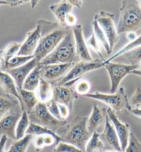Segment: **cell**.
Instances as JSON below:
<instances>
[{
    "label": "cell",
    "mask_w": 141,
    "mask_h": 152,
    "mask_svg": "<svg viewBox=\"0 0 141 152\" xmlns=\"http://www.w3.org/2000/svg\"><path fill=\"white\" fill-rule=\"evenodd\" d=\"M37 24L40 26L42 37L33 56L40 63L60 44L69 28L62 27L58 22H52L45 20H38Z\"/></svg>",
    "instance_id": "obj_1"
},
{
    "label": "cell",
    "mask_w": 141,
    "mask_h": 152,
    "mask_svg": "<svg viewBox=\"0 0 141 152\" xmlns=\"http://www.w3.org/2000/svg\"><path fill=\"white\" fill-rule=\"evenodd\" d=\"M75 51V40L71 28H69L66 36L53 52L39 63L41 65L52 64H67L79 62Z\"/></svg>",
    "instance_id": "obj_2"
},
{
    "label": "cell",
    "mask_w": 141,
    "mask_h": 152,
    "mask_svg": "<svg viewBox=\"0 0 141 152\" xmlns=\"http://www.w3.org/2000/svg\"><path fill=\"white\" fill-rule=\"evenodd\" d=\"M116 26L118 34L136 32L141 28V7L139 1H122Z\"/></svg>",
    "instance_id": "obj_3"
},
{
    "label": "cell",
    "mask_w": 141,
    "mask_h": 152,
    "mask_svg": "<svg viewBox=\"0 0 141 152\" xmlns=\"http://www.w3.org/2000/svg\"><path fill=\"white\" fill-rule=\"evenodd\" d=\"M88 117L77 116L67 125V129L62 135L61 141L72 145L85 152L86 145L92 134L87 129Z\"/></svg>",
    "instance_id": "obj_4"
},
{
    "label": "cell",
    "mask_w": 141,
    "mask_h": 152,
    "mask_svg": "<svg viewBox=\"0 0 141 152\" xmlns=\"http://www.w3.org/2000/svg\"><path fill=\"white\" fill-rule=\"evenodd\" d=\"M105 61V60H102V59H93V61L89 62L79 61L75 63L67 75L53 86L72 87L73 84L80 80L82 77L87 75L88 73L104 67Z\"/></svg>",
    "instance_id": "obj_5"
},
{
    "label": "cell",
    "mask_w": 141,
    "mask_h": 152,
    "mask_svg": "<svg viewBox=\"0 0 141 152\" xmlns=\"http://www.w3.org/2000/svg\"><path fill=\"white\" fill-rule=\"evenodd\" d=\"M85 97L100 101L108 106L116 113H120L124 110L132 109L125 90L123 87H120L115 93H102L95 92L94 93L86 94Z\"/></svg>",
    "instance_id": "obj_6"
},
{
    "label": "cell",
    "mask_w": 141,
    "mask_h": 152,
    "mask_svg": "<svg viewBox=\"0 0 141 152\" xmlns=\"http://www.w3.org/2000/svg\"><path fill=\"white\" fill-rule=\"evenodd\" d=\"M30 122L39 124L56 133L59 129L66 126L67 120L56 119L48 112L46 104L39 102L31 113L28 115Z\"/></svg>",
    "instance_id": "obj_7"
},
{
    "label": "cell",
    "mask_w": 141,
    "mask_h": 152,
    "mask_svg": "<svg viewBox=\"0 0 141 152\" xmlns=\"http://www.w3.org/2000/svg\"><path fill=\"white\" fill-rule=\"evenodd\" d=\"M104 67L109 76L111 81L110 93H115L124 78L138 68V65L113 62L104 63Z\"/></svg>",
    "instance_id": "obj_8"
},
{
    "label": "cell",
    "mask_w": 141,
    "mask_h": 152,
    "mask_svg": "<svg viewBox=\"0 0 141 152\" xmlns=\"http://www.w3.org/2000/svg\"><path fill=\"white\" fill-rule=\"evenodd\" d=\"M93 19L96 20L102 30L105 33L109 44L110 49L113 51L114 46L119 40V35L118 34L116 26L114 23V14L107 11H101L95 14Z\"/></svg>",
    "instance_id": "obj_9"
},
{
    "label": "cell",
    "mask_w": 141,
    "mask_h": 152,
    "mask_svg": "<svg viewBox=\"0 0 141 152\" xmlns=\"http://www.w3.org/2000/svg\"><path fill=\"white\" fill-rule=\"evenodd\" d=\"M74 63L67 64H52L47 65H40V74L42 79L48 81L52 85L64 77L70 70Z\"/></svg>",
    "instance_id": "obj_10"
},
{
    "label": "cell",
    "mask_w": 141,
    "mask_h": 152,
    "mask_svg": "<svg viewBox=\"0 0 141 152\" xmlns=\"http://www.w3.org/2000/svg\"><path fill=\"white\" fill-rule=\"evenodd\" d=\"M104 131L102 133H99V135L100 138L105 146L106 151H114L122 152L117 133L107 115H106Z\"/></svg>",
    "instance_id": "obj_11"
},
{
    "label": "cell",
    "mask_w": 141,
    "mask_h": 152,
    "mask_svg": "<svg viewBox=\"0 0 141 152\" xmlns=\"http://www.w3.org/2000/svg\"><path fill=\"white\" fill-rule=\"evenodd\" d=\"M106 113H107V115L111 121V124H113L116 132L117 133L118 138H119L122 151L124 152L127 146L129 133L131 132L130 126L128 124H124V123L122 122L118 119L116 113L111 108H108L106 110Z\"/></svg>",
    "instance_id": "obj_12"
},
{
    "label": "cell",
    "mask_w": 141,
    "mask_h": 152,
    "mask_svg": "<svg viewBox=\"0 0 141 152\" xmlns=\"http://www.w3.org/2000/svg\"><path fill=\"white\" fill-rule=\"evenodd\" d=\"M75 40V51L80 61L89 62L93 60L88 48L87 42L83 35L82 26L81 24L76 25L71 28Z\"/></svg>",
    "instance_id": "obj_13"
},
{
    "label": "cell",
    "mask_w": 141,
    "mask_h": 152,
    "mask_svg": "<svg viewBox=\"0 0 141 152\" xmlns=\"http://www.w3.org/2000/svg\"><path fill=\"white\" fill-rule=\"evenodd\" d=\"M21 116V113L13 110L6 114L0 120V136L5 135L13 141L16 140V126Z\"/></svg>",
    "instance_id": "obj_14"
},
{
    "label": "cell",
    "mask_w": 141,
    "mask_h": 152,
    "mask_svg": "<svg viewBox=\"0 0 141 152\" xmlns=\"http://www.w3.org/2000/svg\"><path fill=\"white\" fill-rule=\"evenodd\" d=\"M41 37H42V32H41L40 26L37 24L36 27L33 30L30 31L27 34L26 39L22 43L21 47L17 53V56H33L38 46Z\"/></svg>",
    "instance_id": "obj_15"
},
{
    "label": "cell",
    "mask_w": 141,
    "mask_h": 152,
    "mask_svg": "<svg viewBox=\"0 0 141 152\" xmlns=\"http://www.w3.org/2000/svg\"><path fill=\"white\" fill-rule=\"evenodd\" d=\"M54 93L52 99L58 104H64L68 106L71 112L73 108V104L78 97V94L72 87L63 86H53Z\"/></svg>",
    "instance_id": "obj_16"
},
{
    "label": "cell",
    "mask_w": 141,
    "mask_h": 152,
    "mask_svg": "<svg viewBox=\"0 0 141 152\" xmlns=\"http://www.w3.org/2000/svg\"><path fill=\"white\" fill-rule=\"evenodd\" d=\"M38 65L39 62H38L36 59L34 58L22 66L9 69V70L6 71V72L9 74L14 79L16 86H17L18 91L20 92V90H22V86H23L26 78L29 75L30 72Z\"/></svg>",
    "instance_id": "obj_17"
},
{
    "label": "cell",
    "mask_w": 141,
    "mask_h": 152,
    "mask_svg": "<svg viewBox=\"0 0 141 152\" xmlns=\"http://www.w3.org/2000/svg\"><path fill=\"white\" fill-rule=\"evenodd\" d=\"M0 86L3 88L7 94L13 96L16 99H17L20 103L21 110L22 111L24 110L21 96H20L15 81L9 74L1 70H0Z\"/></svg>",
    "instance_id": "obj_18"
},
{
    "label": "cell",
    "mask_w": 141,
    "mask_h": 152,
    "mask_svg": "<svg viewBox=\"0 0 141 152\" xmlns=\"http://www.w3.org/2000/svg\"><path fill=\"white\" fill-rule=\"evenodd\" d=\"M73 7L69 1H61L50 6L49 9L58 20V23L62 27L67 28L65 20L68 14L72 13Z\"/></svg>",
    "instance_id": "obj_19"
},
{
    "label": "cell",
    "mask_w": 141,
    "mask_h": 152,
    "mask_svg": "<svg viewBox=\"0 0 141 152\" xmlns=\"http://www.w3.org/2000/svg\"><path fill=\"white\" fill-rule=\"evenodd\" d=\"M105 108L101 107L97 104H93L91 113L89 117H88L87 124L88 131L91 134L95 131H97V129L104 121V118H106L107 113L105 114Z\"/></svg>",
    "instance_id": "obj_20"
},
{
    "label": "cell",
    "mask_w": 141,
    "mask_h": 152,
    "mask_svg": "<svg viewBox=\"0 0 141 152\" xmlns=\"http://www.w3.org/2000/svg\"><path fill=\"white\" fill-rule=\"evenodd\" d=\"M37 96L39 102L46 104L53 99L54 87L48 81L41 78L38 87L37 88Z\"/></svg>",
    "instance_id": "obj_21"
},
{
    "label": "cell",
    "mask_w": 141,
    "mask_h": 152,
    "mask_svg": "<svg viewBox=\"0 0 141 152\" xmlns=\"http://www.w3.org/2000/svg\"><path fill=\"white\" fill-rule=\"evenodd\" d=\"M19 93L21 96L24 110L28 115L30 114L39 103L36 92L22 89L19 92Z\"/></svg>",
    "instance_id": "obj_22"
},
{
    "label": "cell",
    "mask_w": 141,
    "mask_h": 152,
    "mask_svg": "<svg viewBox=\"0 0 141 152\" xmlns=\"http://www.w3.org/2000/svg\"><path fill=\"white\" fill-rule=\"evenodd\" d=\"M40 65L39 64L29 73L24 82L22 89L28 91L35 92L38 87L39 83L41 79Z\"/></svg>",
    "instance_id": "obj_23"
},
{
    "label": "cell",
    "mask_w": 141,
    "mask_h": 152,
    "mask_svg": "<svg viewBox=\"0 0 141 152\" xmlns=\"http://www.w3.org/2000/svg\"><path fill=\"white\" fill-rule=\"evenodd\" d=\"M31 135L33 136V135H36V136H40V135H51L54 136L56 140V145L61 142V137L60 135L57 134L56 132L53 131L50 129L45 128V127L40 126V125L35 124V123L30 122L29 126L26 131V135Z\"/></svg>",
    "instance_id": "obj_24"
},
{
    "label": "cell",
    "mask_w": 141,
    "mask_h": 152,
    "mask_svg": "<svg viewBox=\"0 0 141 152\" xmlns=\"http://www.w3.org/2000/svg\"><path fill=\"white\" fill-rule=\"evenodd\" d=\"M22 44L20 42H13L9 43V45L6 47V48L3 50L2 55H1V66H0V70L4 71L5 65L7 64L11 58L17 55Z\"/></svg>",
    "instance_id": "obj_25"
},
{
    "label": "cell",
    "mask_w": 141,
    "mask_h": 152,
    "mask_svg": "<svg viewBox=\"0 0 141 152\" xmlns=\"http://www.w3.org/2000/svg\"><path fill=\"white\" fill-rule=\"evenodd\" d=\"M17 105L19 102L8 94H0V120Z\"/></svg>",
    "instance_id": "obj_26"
},
{
    "label": "cell",
    "mask_w": 141,
    "mask_h": 152,
    "mask_svg": "<svg viewBox=\"0 0 141 152\" xmlns=\"http://www.w3.org/2000/svg\"><path fill=\"white\" fill-rule=\"evenodd\" d=\"M92 28L93 30V34L95 35V38H96L97 40L98 41L100 45H102L103 47V48L105 49L106 53L108 55L111 54L112 51L110 49V46L109 42H108L107 38L106 37L105 33L103 32V31L102 30L101 26H99L98 23L95 20H93L92 22Z\"/></svg>",
    "instance_id": "obj_27"
},
{
    "label": "cell",
    "mask_w": 141,
    "mask_h": 152,
    "mask_svg": "<svg viewBox=\"0 0 141 152\" xmlns=\"http://www.w3.org/2000/svg\"><path fill=\"white\" fill-rule=\"evenodd\" d=\"M105 151H106L105 147L100 138L99 133L95 131L86 145L85 152H105Z\"/></svg>",
    "instance_id": "obj_28"
},
{
    "label": "cell",
    "mask_w": 141,
    "mask_h": 152,
    "mask_svg": "<svg viewBox=\"0 0 141 152\" xmlns=\"http://www.w3.org/2000/svg\"><path fill=\"white\" fill-rule=\"evenodd\" d=\"M30 120L28 118V114L25 110L22 111V116L18 121L17 126H16L15 135L16 140H20L26 135V131L29 126Z\"/></svg>",
    "instance_id": "obj_29"
},
{
    "label": "cell",
    "mask_w": 141,
    "mask_h": 152,
    "mask_svg": "<svg viewBox=\"0 0 141 152\" xmlns=\"http://www.w3.org/2000/svg\"><path fill=\"white\" fill-rule=\"evenodd\" d=\"M33 139V135L26 134L23 138L13 142L7 152H26Z\"/></svg>",
    "instance_id": "obj_30"
},
{
    "label": "cell",
    "mask_w": 141,
    "mask_h": 152,
    "mask_svg": "<svg viewBox=\"0 0 141 152\" xmlns=\"http://www.w3.org/2000/svg\"><path fill=\"white\" fill-rule=\"evenodd\" d=\"M141 46V35L140 36H138L136 40L131 41L129 43H128L127 45H126L123 48H122L120 50L114 55L113 56H111L109 58H108L107 60H105V63H110L112 62V61H114V59H116L118 57H119L122 55H124L126 53H127L130 51L134 50V49L138 48V47Z\"/></svg>",
    "instance_id": "obj_31"
},
{
    "label": "cell",
    "mask_w": 141,
    "mask_h": 152,
    "mask_svg": "<svg viewBox=\"0 0 141 152\" xmlns=\"http://www.w3.org/2000/svg\"><path fill=\"white\" fill-rule=\"evenodd\" d=\"M33 58H34L33 56H22L16 55V56H13V58H11L9 61H8L7 63L5 65L4 72L9 70V69H14L16 68V67L22 66V65L26 64V63H28V61L32 60Z\"/></svg>",
    "instance_id": "obj_32"
},
{
    "label": "cell",
    "mask_w": 141,
    "mask_h": 152,
    "mask_svg": "<svg viewBox=\"0 0 141 152\" xmlns=\"http://www.w3.org/2000/svg\"><path fill=\"white\" fill-rule=\"evenodd\" d=\"M124 57L131 63V65H138L141 63V46L124 54Z\"/></svg>",
    "instance_id": "obj_33"
},
{
    "label": "cell",
    "mask_w": 141,
    "mask_h": 152,
    "mask_svg": "<svg viewBox=\"0 0 141 152\" xmlns=\"http://www.w3.org/2000/svg\"><path fill=\"white\" fill-rule=\"evenodd\" d=\"M74 90L78 95L85 96L89 94L91 90V85L89 81L86 79H80L75 83Z\"/></svg>",
    "instance_id": "obj_34"
},
{
    "label": "cell",
    "mask_w": 141,
    "mask_h": 152,
    "mask_svg": "<svg viewBox=\"0 0 141 152\" xmlns=\"http://www.w3.org/2000/svg\"><path fill=\"white\" fill-rule=\"evenodd\" d=\"M124 152H141V143L132 131L129 133L128 144Z\"/></svg>",
    "instance_id": "obj_35"
},
{
    "label": "cell",
    "mask_w": 141,
    "mask_h": 152,
    "mask_svg": "<svg viewBox=\"0 0 141 152\" xmlns=\"http://www.w3.org/2000/svg\"><path fill=\"white\" fill-rule=\"evenodd\" d=\"M86 42H87V46L89 47L91 50H93L94 52L96 53V54L101 57V59H102V60H105V58H104L103 56V54H102L98 41L97 40V39L95 38V35L93 34V33L91 35V36L86 40Z\"/></svg>",
    "instance_id": "obj_36"
},
{
    "label": "cell",
    "mask_w": 141,
    "mask_h": 152,
    "mask_svg": "<svg viewBox=\"0 0 141 152\" xmlns=\"http://www.w3.org/2000/svg\"><path fill=\"white\" fill-rule=\"evenodd\" d=\"M54 152H85L70 144L60 142L54 149Z\"/></svg>",
    "instance_id": "obj_37"
},
{
    "label": "cell",
    "mask_w": 141,
    "mask_h": 152,
    "mask_svg": "<svg viewBox=\"0 0 141 152\" xmlns=\"http://www.w3.org/2000/svg\"><path fill=\"white\" fill-rule=\"evenodd\" d=\"M131 107L134 106V108L141 107V88L137 87L135 90L134 94H132L130 100L129 101Z\"/></svg>",
    "instance_id": "obj_38"
},
{
    "label": "cell",
    "mask_w": 141,
    "mask_h": 152,
    "mask_svg": "<svg viewBox=\"0 0 141 152\" xmlns=\"http://www.w3.org/2000/svg\"><path fill=\"white\" fill-rule=\"evenodd\" d=\"M46 107L47 109H48V112L50 113L52 115L54 118L56 119H58V120H62L61 119L60 115V111H59V107H58V104L57 102H55L54 100H51L50 102H48V103H46Z\"/></svg>",
    "instance_id": "obj_39"
},
{
    "label": "cell",
    "mask_w": 141,
    "mask_h": 152,
    "mask_svg": "<svg viewBox=\"0 0 141 152\" xmlns=\"http://www.w3.org/2000/svg\"><path fill=\"white\" fill-rule=\"evenodd\" d=\"M58 107L61 119H62V120H66L71 113L70 109H69L68 106L64 105V104H58Z\"/></svg>",
    "instance_id": "obj_40"
},
{
    "label": "cell",
    "mask_w": 141,
    "mask_h": 152,
    "mask_svg": "<svg viewBox=\"0 0 141 152\" xmlns=\"http://www.w3.org/2000/svg\"><path fill=\"white\" fill-rule=\"evenodd\" d=\"M77 18L73 13H71L67 15L66 20H65V24L67 28H72L76 25Z\"/></svg>",
    "instance_id": "obj_41"
},
{
    "label": "cell",
    "mask_w": 141,
    "mask_h": 152,
    "mask_svg": "<svg viewBox=\"0 0 141 152\" xmlns=\"http://www.w3.org/2000/svg\"><path fill=\"white\" fill-rule=\"evenodd\" d=\"M34 147L35 148L37 151H40L45 147L44 135H40V136H37V137L34 140Z\"/></svg>",
    "instance_id": "obj_42"
},
{
    "label": "cell",
    "mask_w": 141,
    "mask_h": 152,
    "mask_svg": "<svg viewBox=\"0 0 141 152\" xmlns=\"http://www.w3.org/2000/svg\"><path fill=\"white\" fill-rule=\"evenodd\" d=\"M30 2L26 1H0V6H10V7H18L25 3Z\"/></svg>",
    "instance_id": "obj_43"
},
{
    "label": "cell",
    "mask_w": 141,
    "mask_h": 152,
    "mask_svg": "<svg viewBox=\"0 0 141 152\" xmlns=\"http://www.w3.org/2000/svg\"><path fill=\"white\" fill-rule=\"evenodd\" d=\"M8 137L5 135H2L0 138V152H5L6 144L7 142Z\"/></svg>",
    "instance_id": "obj_44"
},
{
    "label": "cell",
    "mask_w": 141,
    "mask_h": 152,
    "mask_svg": "<svg viewBox=\"0 0 141 152\" xmlns=\"http://www.w3.org/2000/svg\"><path fill=\"white\" fill-rule=\"evenodd\" d=\"M131 113L136 116L137 118L141 119V108H132V109L129 110Z\"/></svg>",
    "instance_id": "obj_45"
},
{
    "label": "cell",
    "mask_w": 141,
    "mask_h": 152,
    "mask_svg": "<svg viewBox=\"0 0 141 152\" xmlns=\"http://www.w3.org/2000/svg\"><path fill=\"white\" fill-rule=\"evenodd\" d=\"M138 38L136 36V32H128L127 33V38L130 41H133Z\"/></svg>",
    "instance_id": "obj_46"
},
{
    "label": "cell",
    "mask_w": 141,
    "mask_h": 152,
    "mask_svg": "<svg viewBox=\"0 0 141 152\" xmlns=\"http://www.w3.org/2000/svg\"><path fill=\"white\" fill-rule=\"evenodd\" d=\"M69 2L71 4V5L73 7H75L78 8V9H80L82 5V1H69Z\"/></svg>",
    "instance_id": "obj_47"
},
{
    "label": "cell",
    "mask_w": 141,
    "mask_h": 152,
    "mask_svg": "<svg viewBox=\"0 0 141 152\" xmlns=\"http://www.w3.org/2000/svg\"><path fill=\"white\" fill-rule=\"evenodd\" d=\"M132 74L133 75H137V76H139V77H141V70L140 69H135L132 72Z\"/></svg>",
    "instance_id": "obj_48"
},
{
    "label": "cell",
    "mask_w": 141,
    "mask_h": 152,
    "mask_svg": "<svg viewBox=\"0 0 141 152\" xmlns=\"http://www.w3.org/2000/svg\"><path fill=\"white\" fill-rule=\"evenodd\" d=\"M30 3L31 4V7L35 8L36 7V5L38 4L39 1H30Z\"/></svg>",
    "instance_id": "obj_49"
},
{
    "label": "cell",
    "mask_w": 141,
    "mask_h": 152,
    "mask_svg": "<svg viewBox=\"0 0 141 152\" xmlns=\"http://www.w3.org/2000/svg\"><path fill=\"white\" fill-rule=\"evenodd\" d=\"M3 50H0V66H1V55H2Z\"/></svg>",
    "instance_id": "obj_50"
},
{
    "label": "cell",
    "mask_w": 141,
    "mask_h": 152,
    "mask_svg": "<svg viewBox=\"0 0 141 152\" xmlns=\"http://www.w3.org/2000/svg\"><path fill=\"white\" fill-rule=\"evenodd\" d=\"M105 152H118V151H105Z\"/></svg>",
    "instance_id": "obj_51"
},
{
    "label": "cell",
    "mask_w": 141,
    "mask_h": 152,
    "mask_svg": "<svg viewBox=\"0 0 141 152\" xmlns=\"http://www.w3.org/2000/svg\"><path fill=\"white\" fill-rule=\"evenodd\" d=\"M139 3H140V7H141V1H139Z\"/></svg>",
    "instance_id": "obj_52"
}]
</instances>
